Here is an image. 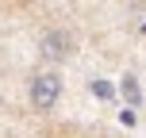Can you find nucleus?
Listing matches in <instances>:
<instances>
[{"label":"nucleus","instance_id":"1","mask_svg":"<svg viewBox=\"0 0 146 138\" xmlns=\"http://www.w3.org/2000/svg\"><path fill=\"white\" fill-rule=\"evenodd\" d=\"M27 92H31V108L35 111H54L58 100H62V73H54V69L35 73Z\"/></svg>","mask_w":146,"mask_h":138},{"label":"nucleus","instance_id":"2","mask_svg":"<svg viewBox=\"0 0 146 138\" xmlns=\"http://www.w3.org/2000/svg\"><path fill=\"white\" fill-rule=\"evenodd\" d=\"M69 50H73V42H69L66 31H46V35L38 38V54H42L46 61H66Z\"/></svg>","mask_w":146,"mask_h":138},{"label":"nucleus","instance_id":"4","mask_svg":"<svg viewBox=\"0 0 146 138\" xmlns=\"http://www.w3.org/2000/svg\"><path fill=\"white\" fill-rule=\"evenodd\" d=\"M92 92L100 96V100H108V96H111V85H108V81H92Z\"/></svg>","mask_w":146,"mask_h":138},{"label":"nucleus","instance_id":"3","mask_svg":"<svg viewBox=\"0 0 146 138\" xmlns=\"http://www.w3.org/2000/svg\"><path fill=\"white\" fill-rule=\"evenodd\" d=\"M123 92H127V100H131V104L142 100V92H139V85H135V77H123Z\"/></svg>","mask_w":146,"mask_h":138}]
</instances>
